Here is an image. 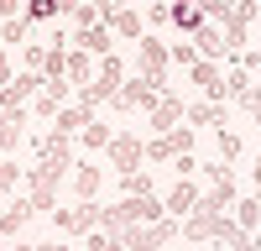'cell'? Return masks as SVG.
<instances>
[{"label":"cell","mask_w":261,"mask_h":251,"mask_svg":"<svg viewBox=\"0 0 261 251\" xmlns=\"http://www.w3.org/2000/svg\"><path fill=\"white\" fill-rule=\"evenodd\" d=\"M94 6H99V21L110 27V21H115V11H120V0H94Z\"/></svg>","instance_id":"obj_33"},{"label":"cell","mask_w":261,"mask_h":251,"mask_svg":"<svg viewBox=\"0 0 261 251\" xmlns=\"http://www.w3.org/2000/svg\"><path fill=\"white\" fill-rule=\"evenodd\" d=\"M251 94H256V79H251L246 68H230V73H225V99L241 105V110H251Z\"/></svg>","instance_id":"obj_11"},{"label":"cell","mask_w":261,"mask_h":251,"mask_svg":"<svg viewBox=\"0 0 261 251\" xmlns=\"http://www.w3.org/2000/svg\"><path fill=\"white\" fill-rule=\"evenodd\" d=\"M251 178H256V188H261V157H256V167H251Z\"/></svg>","instance_id":"obj_37"},{"label":"cell","mask_w":261,"mask_h":251,"mask_svg":"<svg viewBox=\"0 0 261 251\" xmlns=\"http://www.w3.org/2000/svg\"><path fill=\"white\" fill-rule=\"evenodd\" d=\"M110 37H115V32L105 27V21H94V27H79V32H73V42H79V47H84V53H99V58L110 53Z\"/></svg>","instance_id":"obj_14"},{"label":"cell","mask_w":261,"mask_h":251,"mask_svg":"<svg viewBox=\"0 0 261 251\" xmlns=\"http://www.w3.org/2000/svg\"><path fill=\"white\" fill-rule=\"evenodd\" d=\"M183 115H188L193 126H225V115H230V110H225V99H199V105H188Z\"/></svg>","instance_id":"obj_16"},{"label":"cell","mask_w":261,"mask_h":251,"mask_svg":"<svg viewBox=\"0 0 261 251\" xmlns=\"http://www.w3.org/2000/svg\"><path fill=\"white\" fill-rule=\"evenodd\" d=\"M37 251H68V246H63V241H42Z\"/></svg>","instance_id":"obj_36"},{"label":"cell","mask_w":261,"mask_h":251,"mask_svg":"<svg viewBox=\"0 0 261 251\" xmlns=\"http://www.w3.org/2000/svg\"><path fill=\"white\" fill-rule=\"evenodd\" d=\"M193 204H199V183H193V178H178V183L167 188V204H162V209H167V215H178V220H183V215H188Z\"/></svg>","instance_id":"obj_10"},{"label":"cell","mask_w":261,"mask_h":251,"mask_svg":"<svg viewBox=\"0 0 261 251\" xmlns=\"http://www.w3.org/2000/svg\"><path fill=\"white\" fill-rule=\"evenodd\" d=\"M79 136H84V146H94V152H105V146H110V136H115V131H110V126H105V120H89V126H84V131H79Z\"/></svg>","instance_id":"obj_23"},{"label":"cell","mask_w":261,"mask_h":251,"mask_svg":"<svg viewBox=\"0 0 261 251\" xmlns=\"http://www.w3.org/2000/svg\"><path fill=\"white\" fill-rule=\"evenodd\" d=\"M32 215H37V204H32V199H11V209L0 215V236H21V225H27Z\"/></svg>","instance_id":"obj_15"},{"label":"cell","mask_w":261,"mask_h":251,"mask_svg":"<svg viewBox=\"0 0 261 251\" xmlns=\"http://www.w3.org/2000/svg\"><path fill=\"white\" fill-rule=\"evenodd\" d=\"M63 178H68V173H58V167H47V162L27 167V199L37 204V215H53V209H58V183Z\"/></svg>","instance_id":"obj_1"},{"label":"cell","mask_w":261,"mask_h":251,"mask_svg":"<svg viewBox=\"0 0 261 251\" xmlns=\"http://www.w3.org/2000/svg\"><path fill=\"white\" fill-rule=\"evenodd\" d=\"M0 157H6V152H0Z\"/></svg>","instance_id":"obj_41"},{"label":"cell","mask_w":261,"mask_h":251,"mask_svg":"<svg viewBox=\"0 0 261 251\" xmlns=\"http://www.w3.org/2000/svg\"><path fill=\"white\" fill-rule=\"evenodd\" d=\"M11 251H37V246H27V241H16V246H11Z\"/></svg>","instance_id":"obj_39"},{"label":"cell","mask_w":261,"mask_h":251,"mask_svg":"<svg viewBox=\"0 0 261 251\" xmlns=\"http://www.w3.org/2000/svg\"><path fill=\"white\" fill-rule=\"evenodd\" d=\"M27 32H32V21H27V16H6V27H0V42H27Z\"/></svg>","instance_id":"obj_25"},{"label":"cell","mask_w":261,"mask_h":251,"mask_svg":"<svg viewBox=\"0 0 261 251\" xmlns=\"http://www.w3.org/2000/svg\"><path fill=\"white\" fill-rule=\"evenodd\" d=\"M42 58H47V47H42V42H27V68L42 73Z\"/></svg>","instance_id":"obj_32"},{"label":"cell","mask_w":261,"mask_h":251,"mask_svg":"<svg viewBox=\"0 0 261 251\" xmlns=\"http://www.w3.org/2000/svg\"><path fill=\"white\" fill-rule=\"evenodd\" d=\"M204 21H209V16L193 6V0H172V27H178V32H188V37H193V32L204 27Z\"/></svg>","instance_id":"obj_17"},{"label":"cell","mask_w":261,"mask_h":251,"mask_svg":"<svg viewBox=\"0 0 261 251\" xmlns=\"http://www.w3.org/2000/svg\"><path fill=\"white\" fill-rule=\"evenodd\" d=\"M178 152H193V126H172V131L146 141V162H172Z\"/></svg>","instance_id":"obj_5"},{"label":"cell","mask_w":261,"mask_h":251,"mask_svg":"<svg viewBox=\"0 0 261 251\" xmlns=\"http://www.w3.org/2000/svg\"><path fill=\"white\" fill-rule=\"evenodd\" d=\"M110 32H115V37H125V42H141V37H146V32H141V16H136V11H125V6L115 11Z\"/></svg>","instance_id":"obj_18"},{"label":"cell","mask_w":261,"mask_h":251,"mask_svg":"<svg viewBox=\"0 0 261 251\" xmlns=\"http://www.w3.org/2000/svg\"><path fill=\"white\" fill-rule=\"evenodd\" d=\"M84 251H89V246H84Z\"/></svg>","instance_id":"obj_43"},{"label":"cell","mask_w":261,"mask_h":251,"mask_svg":"<svg viewBox=\"0 0 261 251\" xmlns=\"http://www.w3.org/2000/svg\"><path fill=\"white\" fill-rule=\"evenodd\" d=\"M167 47H162V37H141V58H136V73L146 84H157V89H167Z\"/></svg>","instance_id":"obj_3"},{"label":"cell","mask_w":261,"mask_h":251,"mask_svg":"<svg viewBox=\"0 0 261 251\" xmlns=\"http://www.w3.org/2000/svg\"><path fill=\"white\" fill-rule=\"evenodd\" d=\"M0 84H11V63H6V42H0Z\"/></svg>","instance_id":"obj_35"},{"label":"cell","mask_w":261,"mask_h":251,"mask_svg":"<svg viewBox=\"0 0 261 251\" xmlns=\"http://www.w3.org/2000/svg\"><path fill=\"white\" fill-rule=\"evenodd\" d=\"M21 6L27 0H0V16H21Z\"/></svg>","instance_id":"obj_34"},{"label":"cell","mask_w":261,"mask_h":251,"mask_svg":"<svg viewBox=\"0 0 261 251\" xmlns=\"http://www.w3.org/2000/svg\"><path fill=\"white\" fill-rule=\"evenodd\" d=\"M251 115H256V126H261V99H251Z\"/></svg>","instance_id":"obj_38"},{"label":"cell","mask_w":261,"mask_h":251,"mask_svg":"<svg viewBox=\"0 0 261 251\" xmlns=\"http://www.w3.org/2000/svg\"><path fill=\"white\" fill-rule=\"evenodd\" d=\"M63 105H68V99H58V94H53V89H42V94H37V99H32V115H37V120H53V115H58V110H63Z\"/></svg>","instance_id":"obj_24"},{"label":"cell","mask_w":261,"mask_h":251,"mask_svg":"<svg viewBox=\"0 0 261 251\" xmlns=\"http://www.w3.org/2000/svg\"><path fill=\"white\" fill-rule=\"evenodd\" d=\"M230 209H235V225H241V230H256L261 225V199H235Z\"/></svg>","instance_id":"obj_22"},{"label":"cell","mask_w":261,"mask_h":251,"mask_svg":"<svg viewBox=\"0 0 261 251\" xmlns=\"http://www.w3.org/2000/svg\"><path fill=\"white\" fill-rule=\"evenodd\" d=\"M21 16H27L32 27H37V21H58V16H63V0H27Z\"/></svg>","instance_id":"obj_20"},{"label":"cell","mask_w":261,"mask_h":251,"mask_svg":"<svg viewBox=\"0 0 261 251\" xmlns=\"http://www.w3.org/2000/svg\"><path fill=\"white\" fill-rule=\"evenodd\" d=\"M256 73H261V68H256ZM251 99H261V79H256V94H251Z\"/></svg>","instance_id":"obj_40"},{"label":"cell","mask_w":261,"mask_h":251,"mask_svg":"<svg viewBox=\"0 0 261 251\" xmlns=\"http://www.w3.org/2000/svg\"><path fill=\"white\" fill-rule=\"evenodd\" d=\"M53 225L68 230V236H89V230L99 225V204L94 199H79L73 209H53Z\"/></svg>","instance_id":"obj_6"},{"label":"cell","mask_w":261,"mask_h":251,"mask_svg":"<svg viewBox=\"0 0 261 251\" xmlns=\"http://www.w3.org/2000/svg\"><path fill=\"white\" fill-rule=\"evenodd\" d=\"M16 183H21V167H16L11 157H0V194H11Z\"/></svg>","instance_id":"obj_29"},{"label":"cell","mask_w":261,"mask_h":251,"mask_svg":"<svg viewBox=\"0 0 261 251\" xmlns=\"http://www.w3.org/2000/svg\"><path fill=\"white\" fill-rule=\"evenodd\" d=\"M73 194H79V199H94V194H99V167L79 162V173H73Z\"/></svg>","instance_id":"obj_21"},{"label":"cell","mask_w":261,"mask_h":251,"mask_svg":"<svg viewBox=\"0 0 261 251\" xmlns=\"http://www.w3.org/2000/svg\"><path fill=\"white\" fill-rule=\"evenodd\" d=\"M193 47H199V58H225V32H220V21H204V27L193 32Z\"/></svg>","instance_id":"obj_13"},{"label":"cell","mask_w":261,"mask_h":251,"mask_svg":"<svg viewBox=\"0 0 261 251\" xmlns=\"http://www.w3.org/2000/svg\"><path fill=\"white\" fill-rule=\"evenodd\" d=\"M230 6H235V0H230Z\"/></svg>","instance_id":"obj_42"},{"label":"cell","mask_w":261,"mask_h":251,"mask_svg":"<svg viewBox=\"0 0 261 251\" xmlns=\"http://www.w3.org/2000/svg\"><path fill=\"white\" fill-rule=\"evenodd\" d=\"M105 152H110V167H120V173H136V167L146 162V141H141L136 131H115Z\"/></svg>","instance_id":"obj_4"},{"label":"cell","mask_w":261,"mask_h":251,"mask_svg":"<svg viewBox=\"0 0 261 251\" xmlns=\"http://www.w3.org/2000/svg\"><path fill=\"white\" fill-rule=\"evenodd\" d=\"M167 58H172V63H183V68H193V63H199V47H193V37H188V42H172Z\"/></svg>","instance_id":"obj_26"},{"label":"cell","mask_w":261,"mask_h":251,"mask_svg":"<svg viewBox=\"0 0 261 251\" xmlns=\"http://www.w3.org/2000/svg\"><path fill=\"white\" fill-rule=\"evenodd\" d=\"M120 188L125 194H151V173H120Z\"/></svg>","instance_id":"obj_28"},{"label":"cell","mask_w":261,"mask_h":251,"mask_svg":"<svg viewBox=\"0 0 261 251\" xmlns=\"http://www.w3.org/2000/svg\"><path fill=\"white\" fill-rule=\"evenodd\" d=\"M37 89H42V73H37V68H27V73H16L11 84H0V110H16V105H27V99H37Z\"/></svg>","instance_id":"obj_8"},{"label":"cell","mask_w":261,"mask_h":251,"mask_svg":"<svg viewBox=\"0 0 261 251\" xmlns=\"http://www.w3.org/2000/svg\"><path fill=\"white\" fill-rule=\"evenodd\" d=\"M89 79H94V53L73 47L68 53V84H89Z\"/></svg>","instance_id":"obj_19"},{"label":"cell","mask_w":261,"mask_h":251,"mask_svg":"<svg viewBox=\"0 0 261 251\" xmlns=\"http://www.w3.org/2000/svg\"><path fill=\"white\" fill-rule=\"evenodd\" d=\"M193 6H199L209 21H225V16H230V0H193Z\"/></svg>","instance_id":"obj_30"},{"label":"cell","mask_w":261,"mask_h":251,"mask_svg":"<svg viewBox=\"0 0 261 251\" xmlns=\"http://www.w3.org/2000/svg\"><path fill=\"white\" fill-rule=\"evenodd\" d=\"M157 99H162V89H157V84H146V79L136 73V79H125L120 89L110 94V110H115V115H130V110H151Z\"/></svg>","instance_id":"obj_2"},{"label":"cell","mask_w":261,"mask_h":251,"mask_svg":"<svg viewBox=\"0 0 261 251\" xmlns=\"http://www.w3.org/2000/svg\"><path fill=\"white\" fill-rule=\"evenodd\" d=\"M183 110H188V105H183L178 94H172V89H162V99H157V105H151V110H146V126H151V136L172 131V126L183 120Z\"/></svg>","instance_id":"obj_7"},{"label":"cell","mask_w":261,"mask_h":251,"mask_svg":"<svg viewBox=\"0 0 261 251\" xmlns=\"http://www.w3.org/2000/svg\"><path fill=\"white\" fill-rule=\"evenodd\" d=\"M53 120H58V126H53V131H63V136H79V131H84V126H89V120H94V110H89V105H84V99H79V105H63V110H58Z\"/></svg>","instance_id":"obj_12"},{"label":"cell","mask_w":261,"mask_h":251,"mask_svg":"<svg viewBox=\"0 0 261 251\" xmlns=\"http://www.w3.org/2000/svg\"><path fill=\"white\" fill-rule=\"evenodd\" d=\"M241 152H246V141L235 136V131H220V162H235Z\"/></svg>","instance_id":"obj_27"},{"label":"cell","mask_w":261,"mask_h":251,"mask_svg":"<svg viewBox=\"0 0 261 251\" xmlns=\"http://www.w3.org/2000/svg\"><path fill=\"white\" fill-rule=\"evenodd\" d=\"M146 21H151V27H167V21H172V6H162V0H157V6L146 11Z\"/></svg>","instance_id":"obj_31"},{"label":"cell","mask_w":261,"mask_h":251,"mask_svg":"<svg viewBox=\"0 0 261 251\" xmlns=\"http://www.w3.org/2000/svg\"><path fill=\"white\" fill-rule=\"evenodd\" d=\"M27 120H32L27 105H16V110H0V152H16V146H21V136H27Z\"/></svg>","instance_id":"obj_9"}]
</instances>
